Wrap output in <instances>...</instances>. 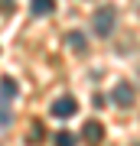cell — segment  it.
<instances>
[{"mask_svg":"<svg viewBox=\"0 0 140 146\" xmlns=\"http://www.w3.org/2000/svg\"><path fill=\"white\" fill-rule=\"evenodd\" d=\"M75 110H78V101L72 98V94H65V98H59L56 104H52V117L68 120V117H75Z\"/></svg>","mask_w":140,"mask_h":146,"instance_id":"2","label":"cell"},{"mask_svg":"<svg viewBox=\"0 0 140 146\" xmlns=\"http://www.w3.org/2000/svg\"><path fill=\"white\" fill-rule=\"evenodd\" d=\"M56 146H75V136L68 133V130H62V133H56Z\"/></svg>","mask_w":140,"mask_h":146,"instance_id":"7","label":"cell"},{"mask_svg":"<svg viewBox=\"0 0 140 146\" xmlns=\"http://www.w3.org/2000/svg\"><path fill=\"white\" fill-rule=\"evenodd\" d=\"M29 10H33V16H49L56 10V0H29Z\"/></svg>","mask_w":140,"mask_h":146,"instance_id":"5","label":"cell"},{"mask_svg":"<svg viewBox=\"0 0 140 146\" xmlns=\"http://www.w3.org/2000/svg\"><path fill=\"white\" fill-rule=\"evenodd\" d=\"M42 136H46V133H42V127H39V123H33V130H29V143H39Z\"/></svg>","mask_w":140,"mask_h":146,"instance_id":"9","label":"cell"},{"mask_svg":"<svg viewBox=\"0 0 140 146\" xmlns=\"http://www.w3.org/2000/svg\"><path fill=\"white\" fill-rule=\"evenodd\" d=\"M82 136H85V143H88V146H98L101 136H104V127L98 123V120H88V123L82 127Z\"/></svg>","mask_w":140,"mask_h":146,"instance_id":"4","label":"cell"},{"mask_svg":"<svg viewBox=\"0 0 140 146\" xmlns=\"http://www.w3.org/2000/svg\"><path fill=\"white\" fill-rule=\"evenodd\" d=\"M111 98H114V104H117V107H130V104H134V84L117 81V84H114V91H111Z\"/></svg>","mask_w":140,"mask_h":146,"instance_id":"3","label":"cell"},{"mask_svg":"<svg viewBox=\"0 0 140 146\" xmlns=\"http://www.w3.org/2000/svg\"><path fill=\"white\" fill-rule=\"evenodd\" d=\"M16 91H20V84H16V81L10 78V75H7V78H3V81H0V98H3V101H7V98H13V94H16Z\"/></svg>","mask_w":140,"mask_h":146,"instance_id":"6","label":"cell"},{"mask_svg":"<svg viewBox=\"0 0 140 146\" xmlns=\"http://www.w3.org/2000/svg\"><path fill=\"white\" fill-rule=\"evenodd\" d=\"M91 23H94V33H98V36H111V33H114V23H117V10L114 7H98Z\"/></svg>","mask_w":140,"mask_h":146,"instance_id":"1","label":"cell"},{"mask_svg":"<svg viewBox=\"0 0 140 146\" xmlns=\"http://www.w3.org/2000/svg\"><path fill=\"white\" fill-rule=\"evenodd\" d=\"M65 39H68V46H75V49H82V46H85V36H82V33H68Z\"/></svg>","mask_w":140,"mask_h":146,"instance_id":"8","label":"cell"}]
</instances>
